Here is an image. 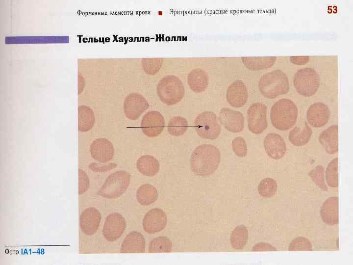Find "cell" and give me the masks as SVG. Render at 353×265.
<instances>
[{
	"mask_svg": "<svg viewBox=\"0 0 353 265\" xmlns=\"http://www.w3.org/2000/svg\"><path fill=\"white\" fill-rule=\"evenodd\" d=\"M165 122L163 115L157 111H151L145 114L141 122L144 134L149 137L159 135L163 131Z\"/></svg>",
	"mask_w": 353,
	"mask_h": 265,
	"instance_id": "obj_11",
	"label": "cell"
},
{
	"mask_svg": "<svg viewBox=\"0 0 353 265\" xmlns=\"http://www.w3.org/2000/svg\"><path fill=\"white\" fill-rule=\"evenodd\" d=\"M312 245L311 241L304 237H298L293 239L288 247L289 251H311Z\"/></svg>",
	"mask_w": 353,
	"mask_h": 265,
	"instance_id": "obj_35",
	"label": "cell"
},
{
	"mask_svg": "<svg viewBox=\"0 0 353 265\" xmlns=\"http://www.w3.org/2000/svg\"><path fill=\"white\" fill-rule=\"evenodd\" d=\"M194 126L198 135L202 138L215 139L218 137L221 130L216 114L205 111L197 115L194 121Z\"/></svg>",
	"mask_w": 353,
	"mask_h": 265,
	"instance_id": "obj_7",
	"label": "cell"
},
{
	"mask_svg": "<svg viewBox=\"0 0 353 265\" xmlns=\"http://www.w3.org/2000/svg\"><path fill=\"white\" fill-rule=\"evenodd\" d=\"M264 146L267 154L274 159H279L285 155L287 148L283 138L276 133H270L264 140Z\"/></svg>",
	"mask_w": 353,
	"mask_h": 265,
	"instance_id": "obj_17",
	"label": "cell"
},
{
	"mask_svg": "<svg viewBox=\"0 0 353 265\" xmlns=\"http://www.w3.org/2000/svg\"><path fill=\"white\" fill-rule=\"evenodd\" d=\"M208 76L205 71L197 68L188 75L187 83L190 89L195 93L203 92L208 84Z\"/></svg>",
	"mask_w": 353,
	"mask_h": 265,
	"instance_id": "obj_22",
	"label": "cell"
},
{
	"mask_svg": "<svg viewBox=\"0 0 353 265\" xmlns=\"http://www.w3.org/2000/svg\"><path fill=\"white\" fill-rule=\"evenodd\" d=\"M309 176L314 183L322 190L328 191V187L324 179V168L323 166L318 165L310 171Z\"/></svg>",
	"mask_w": 353,
	"mask_h": 265,
	"instance_id": "obj_34",
	"label": "cell"
},
{
	"mask_svg": "<svg viewBox=\"0 0 353 265\" xmlns=\"http://www.w3.org/2000/svg\"><path fill=\"white\" fill-rule=\"evenodd\" d=\"M156 92L162 102L172 106L182 100L185 94V88L179 78L169 75L159 80L156 87Z\"/></svg>",
	"mask_w": 353,
	"mask_h": 265,
	"instance_id": "obj_4",
	"label": "cell"
},
{
	"mask_svg": "<svg viewBox=\"0 0 353 265\" xmlns=\"http://www.w3.org/2000/svg\"><path fill=\"white\" fill-rule=\"evenodd\" d=\"M158 192L152 185L145 184L137 190L136 197L138 203L143 206H149L155 202L158 198Z\"/></svg>",
	"mask_w": 353,
	"mask_h": 265,
	"instance_id": "obj_26",
	"label": "cell"
},
{
	"mask_svg": "<svg viewBox=\"0 0 353 265\" xmlns=\"http://www.w3.org/2000/svg\"><path fill=\"white\" fill-rule=\"evenodd\" d=\"M277 188V183L271 178H266L261 181L258 186L259 194L263 197H272L276 194Z\"/></svg>",
	"mask_w": 353,
	"mask_h": 265,
	"instance_id": "obj_32",
	"label": "cell"
},
{
	"mask_svg": "<svg viewBox=\"0 0 353 265\" xmlns=\"http://www.w3.org/2000/svg\"><path fill=\"white\" fill-rule=\"evenodd\" d=\"M221 160L219 150L211 144H202L197 147L191 155V170L196 176L204 177L211 175L217 169Z\"/></svg>",
	"mask_w": 353,
	"mask_h": 265,
	"instance_id": "obj_1",
	"label": "cell"
},
{
	"mask_svg": "<svg viewBox=\"0 0 353 265\" xmlns=\"http://www.w3.org/2000/svg\"><path fill=\"white\" fill-rule=\"evenodd\" d=\"M167 224L165 212L160 208H153L148 211L143 219L144 231L152 234L159 232L165 229Z\"/></svg>",
	"mask_w": 353,
	"mask_h": 265,
	"instance_id": "obj_12",
	"label": "cell"
},
{
	"mask_svg": "<svg viewBox=\"0 0 353 265\" xmlns=\"http://www.w3.org/2000/svg\"><path fill=\"white\" fill-rule=\"evenodd\" d=\"M130 174L127 171H115L108 176L97 194L107 199L121 196L126 191L130 184Z\"/></svg>",
	"mask_w": 353,
	"mask_h": 265,
	"instance_id": "obj_5",
	"label": "cell"
},
{
	"mask_svg": "<svg viewBox=\"0 0 353 265\" xmlns=\"http://www.w3.org/2000/svg\"><path fill=\"white\" fill-rule=\"evenodd\" d=\"M296 104L288 99H281L272 106L270 118L273 126L277 130L286 131L296 123L298 117Z\"/></svg>",
	"mask_w": 353,
	"mask_h": 265,
	"instance_id": "obj_2",
	"label": "cell"
},
{
	"mask_svg": "<svg viewBox=\"0 0 353 265\" xmlns=\"http://www.w3.org/2000/svg\"><path fill=\"white\" fill-rule=\"evenodd\" d=\"M258 88L262 95L268 99H274L286 94L289 82L286 74L280 70L272 71L261 76Z\"/></svg>",
	"mask_w": 353,
	"mask_h": 265,
	"instance_id": "obj_3",
	"label": "cell"
},
{
	"mask_svg": "<svg viewBox=\"0 0 353 265\" xmlns=\"http://www.w3.org/2000/svg\"><path fill=\"white\" fill-rule=\"evenodd\" d=\"M320 216L324 223L334 225L339 222V198L336 196L328 198L323 203L320 209Z\"/></svg>",
	"mask_w": 353,
	"mask_h": 265,
	"instance_id": "obj_19",
	"label": "cell"
},
{
	"mask_svg": "<svg viewBox=\"0 0 353 265\" xmlns=\"http://www.w3.org/2000/svg\"><path fill=\"white\" fill-rule=\"evenodd\" d=\"M241 60L248 69L253 71H258L271 67L275 63L277 57H242Z\"/></svg>",
	"mask_w": 353,
	"mask_h": 265,
	"instance_id": "obj_24",
	"label": "cell"
},
{
	"mask_svg": "<svg viewBox=\"0 0 353 265\" xmlns=\"http://www.w3.org/2000/svg\"><path fill=\"white\" fill-rule=\"evenodd\" d=\"M219 120L220 123L230 132H239L244 129V117L238 111L223 108L219 112Z\"/></svg>",
	"mask_w": 353,
	"mask_h": 265,
	"instance_id": "obj_13",
	"label": "cell"
},
{
	"mask_svg": "<svg viewBox=\"0 0 353 265\" xmlns=\"http://www.w3.org/2000/svg\"><path fill=\"white\" fill-rule=\"evenodd\" d=\"M188 127V122L185 118L179 116H174L169 121L167 130L171 135L179 136L186 132Z\"/></svg>",
	"mask_w": 353,
	"mask_h": 265,
	"instance_id": "obj_29",
	"label": "cell"
},
{
	"mask_svg": "<svg viewBox=\"0 0 353 265\" xmlns=\"http://www.w3.org/2000/svg\"><path fill=\"white\" fill-rule=\"evenodd\" d=\"M89 179L86 173L81 169H78V194L85 193L89 188Z\"/></svg>",
	"mask_w": 353,
	"mask_h": 265,
	"instance_id": "obj_37",
	"label": "cell"
},
{
	"mask_svg": "<svg viewBox=\"0 0 353 265\" xmlns=\"http://www.w3.org/2000/svg\"><path fill=\"white\" fill-rule=\"evenodd\" d=\"M312 131L306 122L304 127L301 129L300 127H294L289 133V141L294 146H302L306 145L309 141Z\"/></svg>",
	"mask_w": 353,
	"mask_h": 265,
	"instance_id": "obj_25",
	"label": "cell"
},
{
	"mask_svg": "<svg viewBox=\"0 0 353 265\" xmlns=\"http://www.w3.org/2000/svg\"><path fill=\"white\" fill-rule=\"evenodd\" d=\"M90 151L91 157L101 163H106L111 160L114 154L112 143L105 138H100L94 140L91 144Z\"/></svg>",
	"mask_w": 353,
	"mask_h": 265,
	"instance_id": "obj_14",
	"label": "cell"
},
{
	"mask_svg": "<svg viewBox=\"0 0 353 265\" xmlns=\"http://www.w3.org/2000/svg\"><path fill=\"white\" fill-rule=\"evenodd\" d=\"M138 170L146 176H153L159 171L160 163L154 157L146 155L140 157L136 162Z\"/></svg>",
	"mask_w": 353,
	"mask_h": 265,
	"instance_id": "obj_23",
	"label": "cell"
},
{
	"mask_svg": "<svg viewBox=\"0 0 353 265\" xmlns=\"http://www.w3.org/2000/svg\"><path fill=\"white\" fill-rule=\"evenodd\" d=\"M117 164L114 162L107 164H100L96 162L91 163L89 165V168L95 172H104L115 168Z\"/></svg>",
	"mask_w": 353,
	"mask_h": 265,
	"instance_id": "obj_38",
	"label": "cell"
},
{
	"mask_svg": "<svg viewBox=\"0 0 353 265\" xmlns=\"http://www.w3.org/2000/svg\"><path fill=\"white\" fill-rule=\"evenodd\" d=\"M294 86L298 93L304 97H311L318 91L320 77L318 73L311 68L298 70L293 78Z\"/></svg>",
	"mask_w": 353,
	"mask_h": 265,
	"instance_id": "obj_6",
	"label": "cell"
},
{
	"mask_svg": "<svg viewBox=\"0 0 353 265\" xmlns=\"http://www.w3.org/2000/svg\"><path fill=\"white\" fill-rule=\"evenodd\" d=\"M326 179L328 185L332 188L338 186V158L332 159L328 165L326 171Z\"/></svg>",
	"mask_w": 353,
	"mask_h": 265,
	"instance_id": "obj_31",
	"label": "cell"
},
{
	"mask_svg": "<svg viewBox=\"0 0 353 265\" xmlns=\"http://www.w3.org/2000/svg\"><path fill=\"white\" fill-rule=\"evenodd\" d=\"M309 59L308 56H293L290 57V60L297 65L304 64L308 62Z\"/></svg>",
	"mask_w": 353,
	"mask_h": 265,
	"instance_id": "obj_40",
	"label": "cell"
},
{
	"mask_svg": "<svg viewBox=\"0 0 353 265\" xmlns=\"http://www.w3.org/2000/svg\"><path fill=\"white\" fill-rule=\"evenodd\" d=\"M248 98V90L244 83L237 80L228 87L226 99L228 103L234 107L243 106L247 103Z\"/></svg>",
	"mask_w": 353,
	"mask_h": 265,
	"instance_id": "obj_18",
	"label": "cell"
},
{
	"mask_svg": "<svg viewBox=\"0 0 353 265\" xmlns=\"http://www.w3.org/2000/svg\"><path fill=\"white\" fill-rule=\"evenodd\" d=\"M267 107L263 104L255 103L252 104L247 110V121L249 130L254 134H259L267 127Z\"/></svg>",
	"mask_w": 353,
	"mask_h": 265,
	"instance_id": "obj_8",
	"label": "cell"
},
{
	"mask_svg": "<svg viewBox=\"0 0 353 265\" xmlns=\"http://www.w3.org/2000/svg\"><path fill=\"white\" fill-rule=\"evenodd\" d=\"M338 125H333L325 130L319 135V141L327 153L334 154L338 151Z\"/></svg>",
	"mask_w": 353,
	"mask_h": 265,
	"instance_id": "obj_21",
	"label": "cell"
},
{
	"mask_svg": "<svg viewBox=\"0 0 353 265\" xmlns=\"http://www.w3.org/2000/svg\"><path fill=\"white\" fill-rule=\"evenodd\" d=\"M101 218L100 212L94 207L85 209L81 213L79 224L82 232L86 235H94L98 230Z\"/></svg>",
	"mask_w": 353,
	"mask_h": 265,
	"instance_id": "obj_16",
	"label": "cell"
},
{
	"mask_svg": "<svg viewBox=\"0 0 353 265\" xmlns=\"http://www.w3.org/2000/svg\"><path fill=\"white\" fill-rule=\"evenodd\" d=\"M252 251H277V249L270 243L260 242L255 244L252 249Z\"/></svg>",
	"mask_w": 353,
	"mask_h": 265,
	"instance_id": "obj_39",
	"label": "cell"
},
{
	"mask_svg": "<svg viewBox=\"0 0 353 265\" xmlns=\"http://www.w3.org/2000/svg\"><path fill=\"white\" fill-rule=\"evenodd\" d=\"M248 230L244 225L237 226L232 231L230 237V243L235 250L242 249L247 243Z\"/></svg>",
	"mask_w": 353,
	"mask_h": 265,
	"instance_id": "obj_28",
	"label": "cell"
},
{
	"mask_svg": "<svg viewBox=\"0 0 353 265\" xmlns=\"http://www.w3.org/2000/svg\"><path fill=\"white\" fill-rule=\"evenodd\" d=\"M145 239L141 233L133 231L129 232L123 240L120 248L121 253H137L145 252Z\"/></svg>",
	"mask_w": 353,
	"mask_h": 265,
	"instance_id": "obj_20",
	"label": "cell"
},
{
	"mask_svg": "<svg viewBox=\"0 0 353 265\" xmlns=\"http://www.w3.org/2000/svg\"><path fill=\"white\" fill-rule=\"evenodd\" d=\"M232 148L235 154L240 157L244 158L247 154V146L246 141L242 137H237L232 141Z\"/></svg>",
	"mask_w": 353,
	"mask_h": 265,
	"instance_id": "obj_36",
	"label": "cell"
},
{
	"mask_svg": "<svg viewBox=\"0 0 353 265\" xmlns=\"http://www.w3.org/2000/svg\"><path fill=\"white\" fill-rule=\"evenodd\" d=\"M95 117L93 110L88 106L78 107V130L79 132H87L94 126Z\"/></svg>",
	"mask_w": 353,
	"mask_h": 265,
	"instance_id": "obj_27",
	"label": "cell"
},
{
	"mask_svg": "<svg viewBox=\"0 0 353 265\" xmlns=\"http://www.w3.org/2000/svg\"><path fill=\"white\" fill-rule=\"evenodd\" d=\"M330 116V111L328 107L321 102L312 104L306 113L308 123L314 128L324 126L328 122Z\"/></svg>",
	"mask_w": 353,
	"mask_h": 265,
	"instance_id": "obj_15",
	"label": "cell"
},
{
	"mask_svg": "<svg viewBox=\"0 0 353 265\" xmlns=\"http://www.w3.org/2000/svg\"><path fill=\"white\" fill-rule=\"evenodd\" d=\"M172 250L170 239L164 236L156 237L152 239L149 245V253H168Z\"/></svg>",
	"mask_w": 353,
	"mask_h": 265,
	"instance_id": "obj_30",
	"label": "cell"
},
{
	"mask_svg": "<svg viewBox=\"0 0 353 265\" xmlns=\"http://www.w3.org/2000/svg\"><path fill=\"white\" fill-rule=\"evenodd\" d=\"M163 62L162 58H146L142 59L144 71L150 75L156 74L161 67Z\"/></svg>",
	"mask_w": 353,
	"mask_h": 265,
	"instance_id": "obj_33",
	"label": "cell"
},
{
	"mask_svg": "<svg viewBox=\"0 0 353 265\" xmlns=\"http://www.w3.org/2000/svg\"><path fill=\"white\" fill-rule=\"evenodd\" d=\"M149 106L146 99L142 95L135 92L129 94L124 102L125 114L131 120L138 119Z\"/></svg>",
	"mask_w": 353,
	"mask_h": 265,
	"instance_id": "obj_10",
	"label": "cell"
},
{
	"mask_svg": "<svg viewBox=\"0 0 353 265\" xmlns=\"http://www.w3.org/2000/svg\"><path fill=\"white\" fill-rule=\"evenodd\" d=\"M126 224L124 217L119 213L113 212L106 217L102 228V235L108 241L113 242L124 232Z\"/></svg>",
	"mask_w": 353,
	"mask_h": 265,
	"instance_id": "obj_9",
	"label": "cell"
}]
</instances>
